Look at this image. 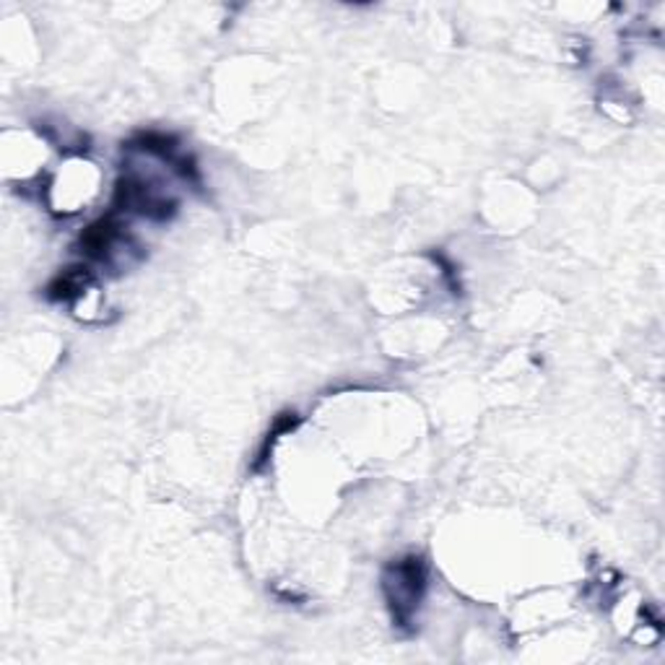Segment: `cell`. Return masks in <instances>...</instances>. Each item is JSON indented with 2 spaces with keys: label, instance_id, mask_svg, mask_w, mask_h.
Masks as SVG:
<instances>
[{
  "label": "cell",
  "instance_id": "obj_1",
  "mask_svg": "<svg viewBox=\"0 0 665 665\" xmlns=\"http://www.w3.org/2000/svg\"><path fill=\"white\" fill-rule=\"evenodd\" d=\"M395 579H387V590H391V600L395 613L406 619L414 611V604L419 600V593L424 587V570L419 559H406V562L395 564L393 567Z\"/></svg>",
  "mask_w": 665,
  "mask_h": 665
}]
</instances>
